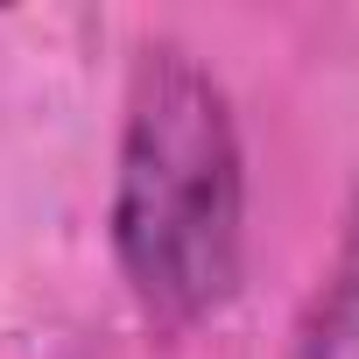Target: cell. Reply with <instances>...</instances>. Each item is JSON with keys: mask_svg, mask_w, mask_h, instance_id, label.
Segmentation results:
<instances>
[{"mask_svg": "<svg viewBox=\"0 0 359 359\" xmlns=\"http://www.w3.org/2000/svg\"><path fill=\"white\" fill-rule=\"evenodd\" d=\"M113 261L162 331L219 317L247 268V148L226 85L184 43H148L113 155Z\"/></svg>", "mask_w": 359, "mask_h": 359, "instance_id": "cell-1", "label": "cell"}, {"mask_svg": "<svg viewBox=\"0 0 359 359\" xmlns=\"http://www.w3.org/2000/svg\"><path fill=\"white\" fill-rule=\"evenodd\" d=\"M289 359H359V184H352V198H345L338 247H331V261H324L310 303L296 310Z\"/></svg>", "mask_w": 359, "mask_h": 359, "instance_id": "cell-2", "label": "cell"}]
</instances>
